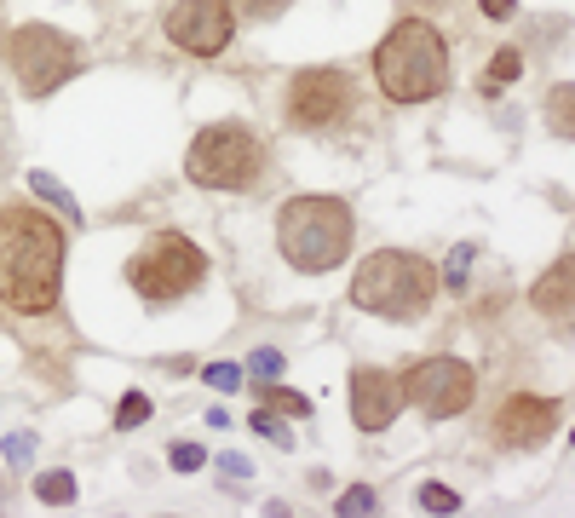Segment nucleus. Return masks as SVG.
<instances>
[{"label": "nucleus", "mask_w": 575, "mask_h": 518, "mask_svg": "<svg viewBox=\"0 0 575 518\" xmlns=\"http://www.w3.org/2000/svg\"><path fill=\"white\" fill-rule=\"evenodd\" d=\"M64 294V225L29 202L0 208V306L46 317Z\"/></svg>", "instance_id": "1"}, {"label": "nucleus", "mask_w": 575, "mask_h": 518, "mask_svg": "<svg viewBox=\"0 0 575 518\" xmlns=\"http://www.w3.org/2000/svg\"><path fill=\"white\" fill-rule=\"evenodd\" d=\"M374 81L391 104H432L449 93V41L426 18H403L374 47Z\"/></svg>", "instance_id": "2"}, {"label": "nucleus", "mask_w": 575, "mask_h": 518, "mask_svg": "<svg viewBox=\"0 0 575 518\" xmlns=\"http://www.w3.org/2000/svg\"><path fill=\"white\" fill-rule=\"evenodd\" d=\"M351 236H357V219H351V202H340V196H294L276 213V248L305 277L345 265Z\"/></svg>", "instance_id": "3"}, {"label": "nucleus", "mask_w": 575, "mask_h": 518, "mask_svg": "<svg viewBox=\"0 0 575 518\" xmlns=\"http://www.w3.org/2000/svg\"><path fill=\"white\" fill-rule=\"evenodd\" d=\"M437 300V271L409 248H374L351 277V306L386 323H414Z\"/></svg>", "instance_id": "4"}, {"label": "nucleus", "mask_w": 575, "mask_h": 518, "mask_svg": "<svg viewBox=\"0 0 575 518\" xmlns=\"http://www.w3.org/2000/svg\"><path fill=\"white\" fill-rule=\"evenodd\" d=\"M184 173L202 190H253L265 179V139L248 121H213L184 150Z\"/></svg>", "instance_id": "5"}, {"label": "nucleus", "mask_w": 575, "mask_h": 518, "mask_svg": "<svg viewBox=\"0 0 575 518\" xmlns=\"http://www.w3.org/2000/svg\"><path fill=\"white\" fill-rule=\"evenodd\" d=\"M207 277V254L184 231H156L133 259H127V283L144 306H173L184 294H196Z\"/></svg>", "instance_id": "6"}, {"label": "nucleus", "mask_w": 575, "mask_h": 518, "mask_svg": "<svg viewBox=\"0 0 575 518\" xmlns=\"http://www.w3.org/2000/svg\"><path fill=\"white\" fill-rule=\"evenodd\" d=\"M6 70L18 75V87L29 98H46L81 70V47H75V35L52 24H18L6 35Z\"/></svg>", "instance_id": "7"}, {"label": "nucleus", "mask_w": 575, "mask_h": 518, "mask_svg": "<svg viewBox=\"0 0 575 518\" xmlns=\"http://www.w3.org/2000/svg\"><path fill=\"white\" fill-rule=\"evenodd\" d=\"M403 398L420 409V415H432V421H455L472 409L478 398V369L472 363H460V357H420L403 369Z\"/></svg>", "instance_id": "8"}, {"label": "nucleus", "mask_w": 575, "mask_h": 518, "mask_svg": "<svg viewBox=\"0 0 575 518\" xmlns=\"http://www.w3.org/2000/svg\"><path fill=\"white\" fill-rule=\"evenodd\" d=\"M345 110H351V75L334 64H311L288 81V121L299 133H328L345 121Z\"/></svg>", "instance_id": "9"}, {"label": "nucleus", "mask_w": 575, "mask_h": 518, "mask_svg": "<svg viewBox=\"0 0 575 518\" xmlns=\"http://www.w3.org/2000/svg\"><path fill=\"white\" fill-rule=\"evenodd\" d=\"M161 29L190 58H219L236 35V12H230V0H173Z\"/></svg>", "instance_id": "10"}, {"label": "nucleus", "mask_w": 575, "mask_h": 518, "mask_svg": "<svg viewBox=\"0 0 575 518\" xmlns=\"http://www.w3.org/2000/svg\"><path fill=\"white\" fill-rule=\"evenodd\" d=\"M564 426V403L558 398H535V392H512L501 398L495 421H489V438L501 449H541L552 444V432Z\"/></svg>", "instance_id": "11"}, {"label": "nucleus", "mask_w": 575, "mask_h": 518, "mask_svg": "<svg viewBox=\"0 0 575 518\" xmlns=\"http://www.w3.org/2000/svg\"><path fill=\"white\" fill-rule=\"evenodd\" d=\"M403 415V386L397 375L386 369H351V421L363 426V432H386L391 421Z\"/></svg>", "instance_id": "12"}, {"label": "nucleus", "mask_w": 575, "mask_h": 518, "mask_svg": "<svg viewBox=\"0 0 575 518\" xmlns=\"http://www.w3.org/2000/svg\"><path fill=\"white\" fill-rule=\"evenodd\" d=\"M570 271H575V259L558 254V265H552L547 277L535 283V294H529V306L541 311V317H552V323H570Z\"/></svg>", "instance_id": "13"}, {"label": "nucleus", "mask_w": 575, "mask_h": 518, "mask_svg": "<svg viewBox=\"0 0 575 518\" xmlns=\"http://www.w3.org/2000/svg\"><path fill=\"white\" fill-rule=\"evenodd\" d=\"M29 190H35V196H41V202H46L52 213H58L64 225H81V202H75V196H69V190L58 185V179H52L46 167H35V173H29Z\"/></svg>", "instance_id": "14"}, {"label": "nucleus", "mask_w": 575, "mask_h": 518, "mask_svg": "<svg viewBox=\"0 0 575 518\" xmlns=\"http://www.w3.org/2000/svg\"><path fill=\"white\" fill-rule=\"evenodd\" d=\"M518 75H524V52H518V47H501L495 58H489V70H483L478 87H483V93H501V87H512Z\"/></svg>", "instance_id": "15"}, {"label": "nucleus", "mask_w": 575, "mask_h": 518, "mask_svg": "<svg viewBox=\"0 0 575 518\" xmlns=\"http://www.w3.org/2000/svg\"><path fill=\"white\" fill-rule=\"evenodd\" d=\"M35 495H41L46 507H69V501H75V472L46 467L41 478H35Z\"/></svg>", "instance_id": "16"}, {"label": "nucleus", "mask_w": 575, "mask_h": 518, "mask_svg": "<svg viewBox=\"0 0 575 518\" xmlns=\"http://www.w3.org/2000/svg\"><path fill=\"white\" fill-rule=\"evenodd\" d=\"M248 421H253V432H259V438H271L276 449H294V432H288V426L276 421V409H271V403H265V409H253Z\"/></svg>", "instance_id": "17"}, {"label": "nucleus", "mask_w": 575, "mask_h": 518, "mask_svg": "<svg viewBox=\"0 0 575 518\" xmlns=\"http://www.w3.org/2000/svg\"><path fill=\"white\" fill-rule=\"evenodd\" d=\"M150 421V398L144 392H127V398L115 403V432H133V426Z\"/></svg>", "instance_id": "18"}, {"label": "nucleus", "mask_w": 575, "mask_h": 518, "mask_svg": "<svg viewBox=\"0 0 575 518\" xmlns=\"http://www.w3.org/2000/svg\"><path fill=\"white\" fill-rule=\"evenodd\" d=\"M472 259H478V248H472V242H460L455 254H449V265H443V277H437V283H449L460 294V288H466V271H472Z\"/></svg>", "instance_id": "19"}, {"label": "nucleus", "mask_w": 575, "mask_h": 518, "mask_svg": "<svg viewBox=\"0 0 575 518\" xmlns=\"http://www.w3.org/2000/svg\"><path fill=\"white\" fill-rule=\"evenodd\" d=\"M202 380L213 386V392H242V380L248 375H242V363H207Z\"/></svg>", "instance_id": "20"}, {"label": "nucleus", "mask_w": 575, "mask_h": 518, "mask_svg": "<svg viewBox=\"0 0 575 518\" xmlns=\"http://www.w3.org/2000/svg\"><path fill=\"white\" fill-rule=\"evenodd\" d=\"M242 369H253V380H265V386H271V380H282V369H288V363H282V352L259 346V352H253L248 363H242Z\"/></svg>", "instance_id": "21"}, {"label": "nucleus", "mask_w": 575, "mask_h": 518, "mask_svg": "<svg viewBox=\"0 0 575 518\" xmlns=\"http://www.w3.org/2000/svg\"><path fill=\"white\" fill-rule=\"evenodd\" d=\"M294 0H230V12L236 18H259V24H271L276 12H288Z\"/></svg>", "instance_id": "22"}, {"label": "nucleus", "mask_w": 575, "mask_h": 518, "mask_svg": "<svg viewBox=\"0 0 575 518\" xmlns=\"http://www.w3.org/2000/svg\"><path fill=\"white\" fill-rule=\"evenodd\" d=\"M420 507L426 513H460V495L449 484H420Z\"/></svg>", "instance_id": "23"}, {"label": "nucleus", "mask_w": 575, "mask_h": 518, "mask_svg": "<svg viewBox=\"0 0 575 518\" xmlns=\"http://www.w3.org/2000/svg\"><path fill=\"white\" fill-rule=\"evenodd\" d=\"M340 518H363V513H374V490L368 484H351V490L340 495V507H334Z\"/></svg>", "instance_id": "24"}, {"label": "nucleus", "mask_w": 575, "mask_h": 518, "mask_svg": "<svg viewBox=\"0 0 575 518\" xmlns=\"http://www.w3.org/2000/svg\"><path fill=\"white\" fill-rule=\"evenodd\" d=\"M167 461H173V472H202L207 467V449L202 444H173V449H167Z\"/></svg>", "instance_id": "25"}, {"label": "nucleus", "mask_w": 575, "mask_h": 518, "mask_svg": "<svg viewBox=\"0 0 575 518\" xmlns=\"http://www.w3.org/2000/svg\"><path fill=\"white\" fill-rule=\"evenodd\" d=\"M271 409H282V415H311V398H299V392H282V386H276Z\"/></svg>", "instance_id": "26"}, {"label": "nucleus", "mask_w": 575, "mask_h": 518, "mask_svg": "<svg viewBox=\"0 0 575 518\" xmlns=\"http://www.w3.org/2000/svg\"><path fill=\"white\" fill-rule=\"evenodd\" d=\"M219 472H225V484H230V478H236V484H248L253 461H248V455H219Z\"/></svg>", "instance_id": "27"}, {"label": "nucleus", "mask_w": 575, "mask_h": 518, "mask_svg": "<svg viewBox=\"0 0 575 518\" xmlns=\"http://www.w3.org/2000/svg\"><path fill=\"white\" fill-rule=\"evenodd\" d=\"M0 455H6V461H29V455H35V438H29V432H12V438L0 444Z\"/></svg>", "instance_id": "28"}, {"label": "nucleus", "mask_w": 575, "mask_h": 518, "mask_svg": "<svg viewBox=\"0 0 575 518\" xmlns=\"http://www.w3.org/2000/svg\"><path fill=\"white\" fill-rule=\"evenodd\" d=\"M478 12L489 18V24H506V18L518 12V0H478Z\"/></svg>", "instance_id": "29"}, {"label": "nucleus", "mask_w": 575, "mask_h": 518, "mask_svg": "<svg viewBox=\"0 0 575 518\" xmlns=\"http://www.w3.org/2000/svg\"><path fill=\"white\" fill-rule=\"evenodd\" d=\"M558 133L570 139V87H558Z\"/></svg>", "instance_id": "30"}]
</instances>
